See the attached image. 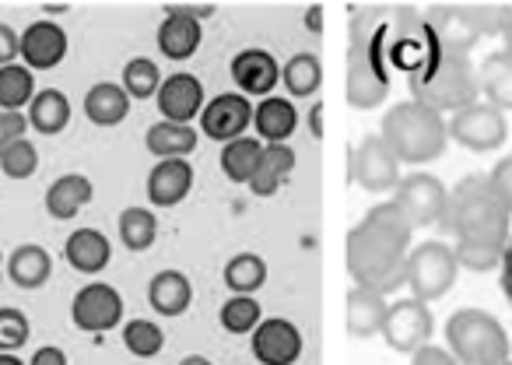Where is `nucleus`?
Segmentation results:
<instances>
[{
    "label": "nucleus",
    "mask_w": 512,
    "mask_h": 365,
    "mask_svg": "<svg viewBox=\"0 0 512 365\" xmlns=\"http://www.w3.org/2000/svg\"><path fill=\"white\" fill-rule=\"evenodd\" d=\"M36 99V74L25 64L0 67V113H25Z\"/></svg>",
    "instance_id": "32"
},
{
    "label": "nucleus",
    "mask_w": 512,
    "mask_h": 365,
    "mask_svg": "<svg viewBox=\"0 0 512 365\" xmlns=\"http://www.w3.org/2000/svg\"><path fill=\"white\" fill-rule=\"evenodd\" d=\"M253 358L260 365H295L302 355V334L292 320H264L253 330Z\"/></svg>",
    "instance_id": "14"
},
{
    "label": "nucleus",
    "mask_w": 512,
    "mask_h": 365,
    "mask_svg": "<svg viewBox=\"0 0 512 365\" xmlns=\"http://www.w3.org/2000/svg\"><path fill=\"white\" fill-rule=\"evenodd\" d=\"M50 274H53V257L36 243L18 246L8 257V278L15 281L18 288H25V292L43 288L46 281H50Z\"/></svg>",
    "instance_id": "28"
},
{
    "label": "nucleus",
    "mask_w": 512,
    "mask_h": 365,
    "mask_svg": "<svg viewBox=\"0 0 512 365\" xmlns=\"http://www.w3.org/2000/svg\"><path fill=\"white\" fill-rule=\"evenodd\" d=\"M386 313H390L386 295L369 292V288H351L344 299V330L351 337H376L383 334Z\"/></svg>",
    "instance_id": "18"
},
{
    "label": "nucleus",
    "mask_w": 512,
    "mask_h": 365,
    "mask_svg": "<svg viewBox=\"0 0 512 365\" xmlns=\"http://www.w3.org/2000/svg\"><path fill=\"white\" fill-rule=\"evenodd\" d=\"M344 95L355 109H376L390 95V74L369 53L348 50V74H344Z\"/></svg>",
    "instance_id": "13"
},
{
    "label": "nucleus",
    "mask_w": 512,
    "mask_h": 365,
    "mask_svg": "<svg viewBox=\"0 0 512 365\" xmlns=\"http://www.w3.org/2000/svg\"><path fill=\"white\" fill-rule=\"evenodd\" d=\"M505 8L509 4H435V8L425 11V22L432 25L442 50L470 57V50L484 36L502 32Z\"/></svg>",
    "instance_id": "6"
},
{
    "label": "nucleus",
    "mask_w": 512,
    "mask_h": 365,
    "mask_svg": "<svg viewBox=\"0 0 512 365\" xmlns=\"http://www.w3.org/2000/svg\"><path fill=\"white\" fill-rule=\"evenodd\" d=\"M165 22L158 25V50L169 60H190L200 46V22L186 15H176V11H165Z\"/></svg>",
    "instance_id": "29"
},
{
    "label": "nucleus",
    "mask_w": 512,
    "mask_h": 365,
    "mask_svg": "<svg viewBox=\"0 0 512 365\" xmlns=\"http://www.w3.org/2000/svg\"><path fill=\"white\" fill-rule=\"evenodd\" d=\"M25 120H29V130H39L46 137L64 134L71 123V99L60 88H43L25 109Z\"/></svg>",
    "instance_id": "23"
},
{
    "label": "nucleus",
    "mask_w": 512,
    "mask_h": 365,
    "mask_svg": "<svg viewBox=\"0 0 512 365\" xmlns=\"http://www.w3.org/2000/svg\"><path fill=\"white\" fill-rule=\"evenodd\" d=\"M123 344H127L130 355L151 358V355H158V351H162L165 334H162V327H158V323H151V320H130L127 327H123Z\"/></svg>",
    "instance_id": "40"
},
{
    "label": "nucleus",
    "mask_w": 512,
    "mask_h": 365,
    "mask_svg": "<svg viewBox=\"0 0 512 365\" xmlns=\"http://www.w3.org/2000/svg\"><path fill=\"white\" fill-rule=\"evenodd\" d=\"M488 190H491V197L502 204L505 215L512 218V155L502 158V162L488 172Z\"/></svg>",
    "instance_id": "42"
},
{
    "label": "nucleus",
    "mask_w": 512,
    "mask_h": 365,
    "mask_svg": "<svg viewBox=\"0 0 512 365\" xmlns=\"http://www.w3.org/2000/svg\"><path fill=\"white\" fill-rule=\"evenodd\" d=\"M0 264H4V253H0Z\"/></svg>",
    "instance_id": "55"
},
{
    "label": "nucleus",
    "mask_w": 512,
    "mask_h": 365,
    "mask_svg": "<svg viewBox=\"0 0 512 365\" xmlns=\"http://www.w3.org/2000/svg\"><path fill=\"white\" fill-rule=\"evenodd\" d=\"M0 365H25L18 355H0Z\"/></svg>",
    "instance_id": "53"
},
{
    "label": "nucleus",
    "mask_w": 512,
    "mask_h": 365,
    "mask_svg": "<svg viewBox=\"0 0 512 365\" xmlns=\"http://www.w3.org/2000/svg\"><path fill=\"white\" fill-rule=\"evenodd\" d=\"M64 257H67V264H71L74 271L99 274V271H106L109 260H113V246H109V239L102 236L99 229H78V232H71V236H67Z\"/></svg>",
    "instance_id": "22"
},
{
    "label": "nucleus",
    "mask_w": 512,
    "mask_h": 365,
    "mask_svg": "<svg viewBox=\"0 0 512 365\" xmlns=\"http://www.w3.org/2000/svg\"><path fill=\"white\" fill-rule=\"evenodd\" d=\"M253 127L264 141L285 144L288 137L295 134V127H299V109H295V102L271 95V99L260 102V106L253 109Z\"/></svg>",
    "instance_id": "26"
},
{
    "label": "nucleus",
    "mask_w": 512,
    "mask_h": 365,
    "mask_svg": "<svg viewBox=\"0 0 512 365\" xmlns=\"http://www.w3.org/2000/svg\"><path fill=\"white\" fill-rule=\"evenodd\" d=\"M39 169V151L36 144L25 137V141L11 144L8 151H0V176L8 179H32Z\"/></svg>",
    "instance_id": "41"
},
{
    "label": "nucleus",
    "mask_w": 512,
    "mask_h": 365,
    "mask_svg": "<svg viewBox=\"0 0 512 365\" xmlns=\"http://www.w3.org/2000/svg\"><path fill=\"white\" fill-rule=\"evenodd\" d=\"M25 134H29L25 113H0V151H8L11 144L25 141Z\"/></svg>",
    "instance_id": "43"
},
{
    "label": "nucleus",
    "mask_w": 512,
    "mask_h": 365,
    "mask_svg": "<svg viewBox=\"0 0 512 365\" xmlns=\"http://www.w3.org/2000/svg\"><path fill=\"white\" fill-rule=\"evenodd\" d=\"M502 43H505V53H512V8H505V18H502Z\"/></svg>",
    "instance_id": "49"
},
{
    "label": "nucleus",
    "mask_w": 512,
    "mask_h": 365,
    "mask_svg": "<svg viewBox=\"0 0 512 365\" xmlns=\"http://www.w3.org/2000/svg\"><path fill=\"white\" fill-rule=\"evenodd\" d=\"M498 274H502V292H505V299H509V306H512V239H509V246H505V253H502Z\"/></svg>",
    "instance_id": "48"
},
{
    "label": "nucleus",
    "mask_w": 512,
    "mask_h": 365,
    "mask_svg": "<svg viewBox=\"0 0 512 365\" xmlns=\"http://www.w3.org/2000/svg\"><path fill=\"white\" fill-rule=\"evenodd\" d=\"M249 123H253V106L239 92L218 95V99H211L200 109V130L207 137H214V141H235V137H242V130Z\"/></svg>",
    "instance_id": "15"
},
{
    "label": "nucleus",
    "mask_w": 512,
    "mask_h": 365,
    "mask_svg": "<svg viewBox=\"0 0 512 365\" xmlns=\"http://www.w3.org/2000/svg\"><path fill=\"white\" fill-rule=\"evenodd\" d=\"M155 236H158V218L148 208H127L120 215V239L127 250L134 253L148 250L155 243Z\"/></svg>",
    "instance_id": "36"
},
{
    "label": "nucleus",
    "mask_w": 512,
    "mask_h": 365,
    "mask_svg": "<svg viewBox=\"0 0 512 365\" xmlns=\"http://www.w3.org/2000/svg\"><path fill=\"white\" fill-rule=\"evenodd\" d=\"M411 365H460L446 348H435V344H425L411 355Z\"/></svg>",
    "instance_id": "45"
},
{
    "label": "nucleus",
    "mask_w": 512,
    "mask_h": 365,
    "mask_svg": "<svg viewBox=\"0 0 512 365\" xmlns=\"http://www.w3.org/2000/svg\"><path fill=\"white\" fill-rule=\"evenodd\" d=\"M383 337L393 351L414 355V351L425 348L428 337H432V309L418 299L393 302L390 313H386V323H383Z\"/></svg>",
    "instance_id": "12"
},
{
    "label": "nucleus",
    "mask_w": 512,
    "mask_h": 365,
    "mask_svg": "<svg viewBox=\"0 0 512 365\" xmlns=\"http://www.w3.org/2000/svg\"><path fill=\"white\" fill-rule=\"evenodd\" d=\"M320 25H323V11L320 8H309V29L320 32Z\"/></svg>",
    "instance_id": "51"
},
{
    "label": "nucleus",
    "mask_w": 512,
    "mask_h": 365,
    "mask_svg": "<svg viewBox=\"0 0 512 365\" xmlns=\"http://www.w3.org/2000/svg\"><path fill=\"white\" fill-rule=\"evenodd\" d=\"M292 169H295V151L288 148V144H267L253 179H249V190H253L256 197H271L274 190L281 187V179Z\"/></svg>",
    "instance_id": "30"
},
{
    "label": "nucleus",
    "mask_w": 512,
    "mask_h": 365,
    "mask_svg": "<svg viewBox=\"0 0 512 365\" xmlns=\"http://www.w3.org/2000/svg\"><path fill=\"white\" fill-rule=\"evenodd\" d=\"M383 144L393 151L397 162L407 165H425L442 158L449 141V130L442 113L435 109H425L418 102H400L390 113L383 116Z\"/></svg>",
    "instance_id": "4"
},
{
    "label": "nucleus",
    "mask_w": 512,
    "mask_h": 365,
    "mask_svg": "<svg viewBox=\"0 0 512 365\" xmlns=\"http://www.w3.org/2000/svg\"><path fill=\"white\" fill-rule=\"evenodd\" d=\"M179 365H211V362H207L204 355H186V358H183V362H179Z\"/></svg>",
    "instance_id": "52"
},
{
    "label": "nucleus",
    "mask_w": 512,
    "mask_h": 365,
    "mask_svg": "<svg viewBox=\"0 0 512 365\" xmlns=\"http://www.w3.org/2000/svg\"><path fill=\"white\" fill-rule=\"evenodd\" d=\"M267 281V264L256 253H239L225 264V285L232 295H253Z\"/></svg>",
    "instance_id": "35"
},
{
    "label": "nucleus",
    "mask_w": 512,
    "mask_h": 365,
    "mask_svg": "<svg viewBox=\"0 0 512 365\" xmlns=\"http://www.w3.org/2000/svg\"><path fill=\"white\" fill-rule=\"evenodd\" d=\"M411 225L393 204H376L344 239V267L355 288L390 295L407 281Z\"/></svg>",
    "instance_id": "1"
},
{
    "label": "nucleus",
    "mask_w": 512,
    "mask_h": 365,
    "mask_svg": "<svg viewBox=\"0 0 512 365\" xmlns=\"http://www.w3.org/2000/svg\"><path fill=\"white\" fill-rule=\"evenodd\" d=\"M46 15H60V11H67V4H46Z\"/></svg>",
    "instance_id": "54"
},
{
    "label": "nucleus",
    "mask_w": 512,
    "mask_h": 365,
    "mask_svg": "<svg viewBox=\"0 0 512 365\" xmlns=\"http://www.w3.org/2000/svg\"><path fill=\"white\" fill-rule=\"evenodd\" d=\"M155 99H158V109H162L165 123H183V127H190L193 116H200V109H204V85H200L193 74H172V78L162 81Z\"/></svg>",
    "instance_id": "17"
},
{
    "label": "nucleus",
    "mask_w": 512,
    "mask_h": 365,
    "mask_svg": "<svg viewBox=\"0 0 512 365\" xmlns=\"http://www.w3.org/2000/svg\"><path fill=\"white\" fill-rule=\"evenodd\" d=\"M477 85H481L488 106H495L498 113L512 109V53H488V60L477 67Z\"/></svg>",
    "instance_id": "24"
},
{
    "label": "nucleus",
    "mask_w": 512,
    "mask_h": 365,
    "mask_svg": "<svg viewBox=\"0 0 512 365\" xmlns=\"http://www.w3.org/2000/svg\"><path fill=\"white\" fill-rule=\"evenodd\" d=\"M127 113H130V95L123 92V85L99 81V85L88 88L85 116L95 123V127H116V123L127 120Z\"/></svg>",
    "instance_id": "27"
},
{
    "label": "nucleus",
    "mask_w": 512,
    "mask_h": 365,
    "mask_svg": "<svg viewBox=\"0 0 512 365\" xmlns=\"http://www.w3.org/2000/svg\"><path fill=\"white\" fill-rule=\"evenodd\" d=\"M18 57L25 60V67H29L32 74L53 71V67H60L67 57V32L60 29L57 22H50V18H39V22H32L29 29L22 32V53H18Z\"/></svg>",
    "instance_id": "16"
},
{
    "label": "nucleus",
    "mask_w": 512,
    "mask_h": 365,
    "mask_svg": "<svg viewBox=\"0 0 512 365\" xmlns=\"http://www.w3.org/2000/svg\"><path fill=\"white\" fill-rule=\"evenodd\" d=\"M29 365H67V355L60 348H53V344H46L29 358Z\"/></svg>",
    "instance_id": "47"
},
{
    "label": "nucleus",
    "mask_w": 512,
    "mask_h": 365,
    "mask_svg": "<svg viewBox=\"0 0 512 365\" xmlns=\"http://www.w3.org/2000/svg\"><path fill=\"white\" fill-rule=\"evenodd\" d=\"M32 323L22 309L15 306H0V355H15L29 344Z\"/></svg>",
    "instance_id": "39"
},
{
    "label": "nucleus",
    "mask_w": 512,
    "mask_h": 365,
    "mask_svg": "<svg viewBox=\"0 0 512 365\" xmlns=\"http://www.w3.org/2000/svg\"><path fill=\"white\" fill-rule=\"evenodd\" d=\"M502 365H512V358H509V362H502Z\"/></svg>",
    "instance_id": "56"
},
{
    "label": "nucleus",
    "mask_w": 512,
    "mask_h": 365,
    "mask_svg": "<svg viewBox=\"0 0 512 365\" xmlns=\"http://www.w3.org/2000/svg\"><path fill=\"white\" fill-rule=\"evenodd\" d=\"M158 88H162V71H158L155 60L134 57L123 67V92L130 99H151V95H158Z\"/></svg>",
    "instance_id": "37"
},
{
    "label": "nucleus",
    "mask_w": 512,
    "mask_h": 365,
    "mask_svg": "<svg viewBox=\"0 0 512 365\" xmlns=\"http://www.w3.org/2000/svg\"><path fill=\"white\" fill-rule=\"evenodd\" d=\"M309 127H313L316 137H323V106H313V113H309Z\"/></svg>",
    "instance_id": "50"
},
{
    "label": "nucleus",
    "mask_w": 512,
    "mask_h": 365,
    "mask_svg": "<svg viewBox=\"0 0 512 365\" xmlns=\"http://www.w3.org/2000/svg\"><path fill=\"white\" fill-rule=\"evenodd\" d=\"M446 341L460 365H502L512 355L505 327L484 309H456L446 320Z\"/></svg>",
    "instance_id": "5"
},
{
    "label": "nucleus",
    "mask_w": 512,
    "mask_h": 365,
    "mask_svg": "<svg viewBox=\"0 0 512 365\" xmlns=\"http://www.w3.org/2000/svg\"><path fill=\"white\" fill-rule=\"evenodd\" d=\"M439 229L453 236L456 246H509V215L491 197L488 176H467L449 190Z\"/></svg>",
    "instance_id": "2"
},
{
    "label": "nucleus",
    "mask_w": 512,
    "mask_h": 365,
    "mask_svg": "<svg viewBox=\"0 0 512 365\" xmlns=\"http://www.w3.org/2000/svg\"><path fill=\"white\" fill-rule=\"evenodd\" d=\"M407 88H411V102L435 113H460V109L474 106L481 85H477V67L470 57L449 50H435L425 64L414 74H407Z\"/></svg>",
    "instance_id": "3"
},
{
    "label": "nucleus",
    "mask_w": 512,
    "mask_h": 365,
    "mask_svg": "<svg viewBox=\"0 0 512 365\" xmlns=\"http://www.w3.org/2000/svg\"><path fill=\"white\" fill-rule=\"evenodd\" d=\"M260 155H264V144L256 137H235L221 148V172H225L232 183H249L260 165Z\"/></svg>",
    "instance_id": "33"
},
{
    "label": "nucleus",
    "mask_w": 512,
    "mask_h": 365,
    "mask_svg": "<svg viewBox=\"0 0 512 365\" xmlns=\"http://www.w3.org/2000/svg\"><path fill=\"white\" fill-rule=\"evenodd\" d=\"M92 197H95L92 179L81 176V172H67V176L53 179L50 190H46V215L57 218V222H67L85 204H92Z\"/></svg>",
    "instance_id": "21"
},
{
    "label": "nucleus",
    "mask_w": 512,
    "mask_h": 365,
    "mask_svg": "<svg viewBox=\"0 0 512 365\" xmlns=\"http://www.w3.org/2000/svg\"><path fill=\"white\" fill-rule=\"evenodd\" d=\"M446 197L449 190L442 187V179L428 176V172H414V176L400 179L390 204L407 218L411 229H432L446 215Z\"/></svg>",
    "instance_id": "9"
},
{
    "label": "nucleus",
    "mask_w": 512,
    "mask_h": 365,
    "mask_svg": "<svg viewBox=\"0 0 512 365\" xmlns=\"http://www.w3.org/2000/svg\"><path fill=\"white\" fill-rule=\"evenodd\" d=\"M260 302L253 295H232V299L221 306V327L228 334H253L260 327Z\"/></svg>",
    "instance_id": "38"
},
{
    "label": "nucleus",
    "mask_w": 512,
    "mask_h": 365,
    "mask_svg": "<svg viewBox=\"0 0 512 365\" xmlns=\"http://www.w3.org/2000/svg\"><path fill=\"white\" fill-rule=\"evenodd\" d=\"M281 81H285L288 92H292L295 99H309V95H316V92H320V85H323L320 60H316L313 53H299V57H292L285 64Z\"/></svg>",
    "instance_id": "34"
},
{
    "label": "nucleus",
    "mask_w": 512,
    "mask_h": 365,
    "mask_svg": "<svg viewBox=\"0 0 512 365\" xmlns=\"http://www.w3.org/2000/svg\"><path fill=\"white\" fill-rule=\"evenodd\" d=\"M144 144H148L151 155L165 158H186L193 148H197V130L183 127V123H155V127L144 134Z\"/></svg>",
    "instance_id": "31"
},
{
    "label": "nucleus",
    "mask_w": 512,
    "mask_h": 365,
    "mask_svg": "<svg viewBox=\"0 0 512 365\" xmlns=\"http://www.w3.org/2000/svg\"><path fill=\"white\" fill-rule=\"evenodd\" d=\"M232 78L239 95H267L281 81V67L267 50H242L232 60Z\"/></svg>",
    "instance_id": "20"
},
{
    "label": "nucleus",
    "mask_w": 512,
    "mask_h": 365,
    "mask_svg": "<svg viewBox=\"0 0 512 365\" xmlns=\"http://www.w3.org/2000/svg\"><path fill=\"white\" fill-rule=\"evenodd\" d=\"M165 11H176V15H186V18H193V22H200V18L214 15V4H169Z\"/></svg>",
    "instance_id": "46"
},
{
    "label": "nucleus",
    "mask_w": 512,
    "mask_h": 365,
    "mask_svg": "<svg viewBox=\"0 0 512 365\" xmlns=\"http://www.w3.org/2000/svg\"><path fill=\"white\" fill-rule=\"evenodd\" d=\"M190 187H193V169L186 158H165L148 176V197L155 208H176L179 201H186Z\"/></svg>",
    "instance_id": "19"
},
{
    "label": "nucleus",
    "mask_w": 512,
    "mask_h": 365,
    "mask_svg": "<svg viewBox=\"0 0 512 365\" xmlns=\"http://www.w3.org/2000/svg\"><path fill=\"white\" fill-rule=\"evenodd\" d=\"M446 130L460 148L467 151H495L505 144L509 127H505V113H498L488 102H474V106L460 109L446 120Z\"/></svg>",
    "instance_id": "10"
},
{
    "label": "nucleus",
    "mask_w": 512,
    "mask_h": 365,
    "mask_svg": "<svg viewBox=\"0 0 512 365\" xmlns=\"http://www.w3.org/2000/svg\"><path fill=\"white\" fill-rule=\"evenodd\" d=\"M18 53H22V36L8 22H0V67L18 64Z\"/></svg>",
    "instance_id": "44"
},
{
    "label": "nucleus",
    "mask_w": 512,
    "mask_h": 365,
    "mask_svg": "<svg viewBox=\"0 0 512 365\" xmlns=\"http://www.w3.org/2000/svg\"><path fill=\"white\" fill-rule=\"evenodd\" d=\"M456 274H460V264H456L453 246L439 243V239L414 246L411 257H407V285H411L414 299L425 302V306H432L435 299H442L456 285Z\"/></svg>",
    "instance_id": "7"
},
{
    "label": "nucleus",
    "mask_w": 512,
    "mask_h": 365,
    "mask_svg": "<svg viewBox=\"0 0 512 365\" xmlns=\"http://www.w3.org/2000/svg\"><path fill=\"white\" fill-rule=\"evenodd\" d=\"M71 320L78 330H88V334H106L116 323L123 320V299L113 285L106 281H92L85 285L71 302Z\"/></svg>",
    "instance_id": "11"
},
{
    "label": "nucleus",
    "mask_w": 512,
    "mask_h": 365,
    "mask_svg": "<svg viewBox=\"0 0 512 365\" xmlns=\"http://www.w3.org/2000/svg\"><path fill=\"white\" fill-rule=\"evenodd\" d=\"M148 302L162 316H183L193 302V285L179 271H158L148 285Z\"/></svg>",
    "instance_id": "25"
},
{
    "label": "nucleus",
    "mask_w": 512,
    "mask_h": 365,
    "mask_svg": "<svg viewBox=\"0 0 512 365\" xmlns=\"http://www.w3.org/2000/svg\"><path fill=\"white\" fill-rule=\"evenodd\" d=\"M348 183H358L365 194H390L400 183V162L393 151L383 144L379 134L362 137L358 148L348 151V169H344Z\"/></svg>",
    "instance_id": "8"
}]
</instances>
